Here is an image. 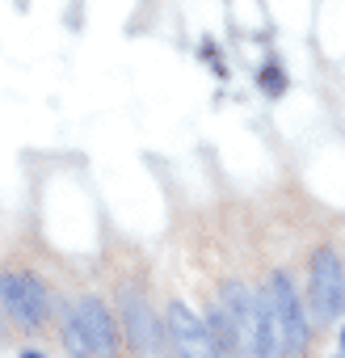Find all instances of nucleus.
I'll return each instance as SVG.
<instances>
[{"label": "nucleus", "instance_id": "1", "mask_svg": "<svg viewBox=\"0 0 345 358\" xmlns=\"http://www.w3.org/2000/svg\"><path fill=\"white\" fill-rule=\"evenodd\" d=\"M265 299H270L274 329H278V358L303 354V350H307V320H303V308H299V295H295L286 270H274V274H270Z\"/></svg>", "mask_w": 345, "mask_h": 358}, {"label": "nucleus", "instance_id": "2", "mask_svg": "<svg viewBox=\"0 0 345 358\" xmlns=\"http://www.w3.org/2000/svg\"><path fill=\"white\" fill-rule=\"evenodd\" d=\"M0 303L9 308V316L26 329H43L51 316V295L47 287L26 274V270H0Z\"/></svg>", "mask_w": 345, "mask_h": 358}, {"label": "nucleus", "instance_id": "3", "mask_svg": "<svg viewBox=\"0 0 345 358\" xmlns=\"http://www.w3.org/2000/svg\"><path fill=\"white\" fill-rule=\"evenodd\" d=\"M307 303L316 320H337L345 308V274L332 249H320L311 257V278H307Z\"/></svg>", "mask_w": 345, "mask_h": 358}, {"label": "nucleus", "instance_id": "4", "mask_svg": "<svg viewBox=\"0 0 345 358\" xmlns=\"http://www.w3.org/2000/svg\"><path fill=\"white\" fill-rule=\"evenodd\" d=\"M164 333H168L172 354H177V358H219V345H215L207 320H198L182 299H172V303H168Z\"/></svg>", "mask_w": 345, "mask_h": 358}, {"label": "nucleus", "instance_id": "5", "mask_svg": "<svg viewBox=\"0 0 345 358\" xmlns=\"http://www.w3.org/2000/svg\"><path fill=\"white\" fill-rule=\"evenodd\" d=\"M122 320H126L131 345L143 358H164V329L156 324V316H152V308H147L143 295H135V291L122 295Z\"/></svg>", "mask_w": 345, "mask_h": 358}, {"label": "nucleus", "instance_id": "6", "mask_svg": "<svg viewBox=\"0 0 345 358\" xmlns=\"http://www.w3.org/2000/svg\"><path fill=\"white\" fill-rule=\"evenodd\" d=\"M76 312L85 320L93 358H118V333H114V316L105 312V303L97 295H85V299H76Z\"/></svg>", "mask_w": 345, "mask_h": 358}, {"label": "nucleus", "instance_id": "7", "mask_svg": "<svg viewBox=\"0 0 345 358\" xmlns=\"http://www.w3.org/2000/svg\"><path fill=\"white\" fill-rule=\"evenodd\" d=\"M207 329H211V337H215V345H219V358H244L249 350H244V320L215 295V303H211V312H207Z\"/></svg>", "mask_w": 345, "mask_h": 358}, {"label": "nucleus", "instance_id": "8", "mask_svg": "<svg viewBox=\"0 0 345 358\" xmlns=\"http://www.w3.org/2000/svg\"><path fill=\"white\" fill-rule=\"evenodd\" d=\"M64 350H68L72 358H93V345H89V333H85V320H80L76 303H72L68 316H64Z\"/></svg>", "mask_w": 345, "mask_h": 358}, {"label": "nucleus", "instance_id": "9", "mask_svg": "<svg viewBox=\"0 0 345 358\" xmlns=\"http://www.w3.org/2000/svg\"><path fill=\"white\" fill-rule=\"evenodd\" d=\"M257 80H261V93H265V97H282V93H286V72H282L278 64H265Z\"/></svg>", "mask_w": 345, "mask_h": 358}, {"label": "nucleus", "instance_id": "10", "mask_svg": "<svg viewBox=\"0 0 345 358\" xmlns=\"http://www.w3.org/2000/svg\"><path fill=\"white\" fill-rule=\"evenodd\" d=\"M203 59H207V68H211L215 76H223V72H228V68H223V59H219V47H211V43H207V47H203Z\"/></svg>", "mask_w": 345, "mask_h": 358}, {"label": "nucleus", "instance_id": "11", "mask_svg": "<svg viewBox=\"0 0 345 358\" xmlns=\"http://www.w3.org/2000/svg\"><path fill=\"white\" fill-rule=\"evenodd\" d=\"M22 358H43V354H34V350H26V354H22Z\"/></svg>", "mask_w": 345, "mask_h": 358}, {"label": "nucleus", "instance_id": "12", "mask_svg": "<svg viewBox=\"0 0 345 358\" xmlns=\"http://www.w3.org/2000/svg\"><path fill=\"white\" fill-rule=\"evenodd\" d=\"M341 350H345V329H341Z\"/></svg>", "mask_w": 345, "mask_h": 358}, {"label": "nucleus", "instance_id": "13", "mask_svg": "<svg viewBox=\"0 0 345 358\" xmlns=\"http://www.w3.org/2000/svg\"><path fill=\"white\" fill-rule=\"evenodd\" d=\"M337 358H345V350H341V354H337Z\"/></svg>", "mask_w": 345, "mask_h": 358}]
</instances>
